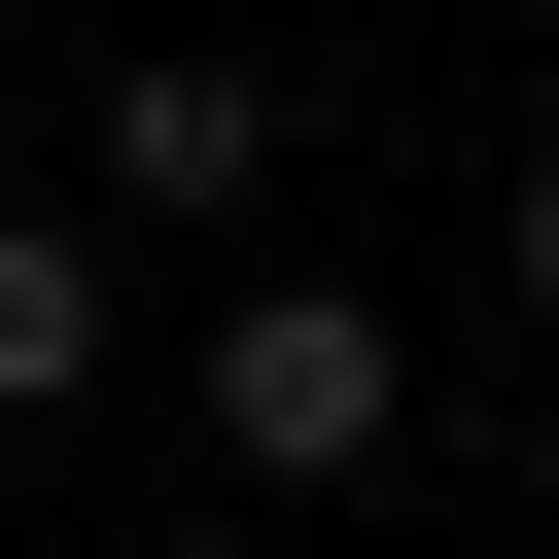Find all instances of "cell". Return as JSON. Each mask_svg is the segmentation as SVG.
Listing matches in <instances>:
<instances>
[{"label":"cell","instance_id":"obj_1","mask_svg":"<svg viewBox=\"0 0 559 559\" xmlns=\"http://www.w3.org/2000/svg\"><path fill=\"white\" fill-rule=\"evenodd\" d=\"M384 419H419V349H384L349 280H245V314H210V454H245V489H349Z\"/></svg>","mask_w":559,"mask_h":559},{"label":"cell","instance_id":"obj_2","mask_svg":"<svg viewBox=\"0 0 559 559\" xmlns=\"http://www.w3.org/2000/svg\"><path fill=\"white\" fill-rule=\"evenodd\" d=\"M245 175H280V70H210V35H140V70H105V210H175V245H210Z\"/></svg>","mask_w":559,"mask_h":559},{"label":"cell","instance_id":"obj_3","mask_svg":"<svg viewBox=\"0 0 559 559\" xmlns=\"http://www.w3.org/2000/svg\"><path fill=\"white\" fill-rule=\"evenodd\" d=\"M70 384H105V245H70V210H0V419H70Z\"/></svg>","mask_w":559,"mask_h":559},{"label":"cell","instance_id":"obj_4","mask_svg":"<svg viewBox=\"0 0 559 559\" xmlns=\"http://www.w3.org/2000/svg\"><path fill=\"white\" fill-rule=\"evenodd\" d=\"M524 314H559V175H524Z\"/></svg>","mask_w":559,"mask_h":559},{"label":"cell","instance_id":"obj_5","mask_svg":"<svg viewBox=\"0 0 559 559\" xmlns=\"http://www.w3.org/2000/svg\"><path fill=\"white\" fill-rule=\"evenodd\" d=\"M0 35H35V0H0Z\"/></svg>","mask_w":559,"mask_h":559}]
</instances>
